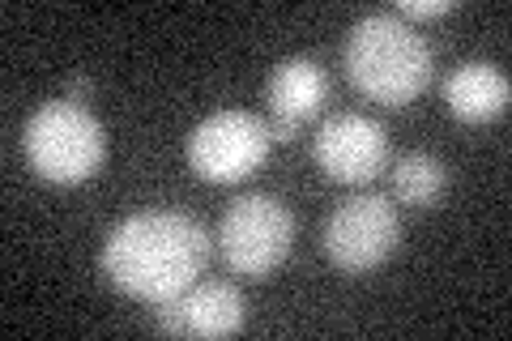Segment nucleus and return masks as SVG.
Here are the masks:
<instances>
[{
	"label": "nucleus",
	"mask_w": 512,
	"mask_h": 341,
	"mask_svg": "<svg viewBox=\"0 0 512 341\" xmlns=\"http://www.w3.org/2000/svg\"><path fill=\"white\" fill-rule=\"evenodd\" d=\"M90 94H94L90 81H86V77H73V81H69V94H64V99H69V103H82V107H86V103H90Z\"/></svg>",
	"instance_id": "nucleus-14"
},
{
	"label": "nucleus",
	"mask_w": 512,
	"mask_h": 341,
	"mask_svg": "<svg viewBox=\"0 0 512 341\" xmlns=\"http://www.w3.org/2000/svg\"><path fill=\"white\" fill-rule=\"evenodd\" d=\"M448 192V171L436 154L410 150L393 162V197L410 209H436Z\"/></svg>",
	"instance_id": "nucleus-11"
},
{
	"label": "nucleus",
	"mask_w": 512,
	"mask_h": 341,
	"mask_svg": "<svg viewBox=\"0 0 512 341\" xmlns=\"http://www.w3.org/2000/svg\"><path fill=\"white\" fill-rule=\"evenodd\" d=\"M431 43L397 13H367L346 35V77L363 99L406 107L431 86Z\"/></svg>",
	"instance_id": "nucleus-2"
},
{
	"label": "nucleus",
	"mask_w": 512,
	"mask_h": 341,
	"mask_svg": "<svg viewBox=\"0 0 512 341\" xmlns=\"http://www.w3.org/2000/svg\"><path fill=\"white\" fill-rule=\"evenodd\" d=\"M218 248L231 273L261 282L291 256L295 214L269 192H244L227 205V214L218 222Z\"/></svg>",
	"instance_id": "nucleus-4"
},
{
	"label": "nucleus",
	"mask_w": 512,
	"mask_h": 341,
	"mask_svg": "<svg viewBox=\"0 0 512 341\" xmlns=\"http://www.w3.org/2000/svg\"><path fill=\"white\" fill-rule=\"evenodd\" d=\"M444 103L461 124H491L500 120L512 103V86L504 69H495L487 60L457 64L444 81Z\"/></svg>",
	"instance_id": "nucleus-9"
},
{
	"label": "nucleus",
	"mask_w": 512,
	"mask_h": 341,
	"mask_svg": "<svg viewBox=\"0 0 512 341\" xmlns=\"http://www.w3.org/2000/svg\"><path fill=\"white\" fill-rule=\"evenodd\" d=\"M397 243H402V218H397V205L380 192H355V197L338 201L320 231L329 265L350 278L380 269L397 252Z\"/></svg>",
	"instance_id": "nucleus-5"
},
{
	"label": "nucleus",
	"mask_w": 512,
	"mask_h": 341,
	"mask_svg": "<svg viewBox=\"0 0 512 341\" xmlns=\"http://www.w3.org/2000/svg\"><path fill=\"white\" fill-rule=\"evenodd\" d=\"M22 145H26L30 171L47 184H60V188L86 184L107 162L103 124L90 116V107L69 103V99L43 103L35 116L26 120Z\"/></svg>",
	"instance_id": "nucleus-3"
},
{
	"label": "nucleus",
	"mask_w": 512,
	"mask_h": 341,
	"mask_svg": "<svg viewBox=\"0 0 512 341\" xmlns=\"http://www.w3.org/2000/svg\"><path fill=\"white\" fill-rule=\"evenodd\" d=\"M265 124H269V141H295L303 128L299 120H286V116H269Z\"/></svg>",
	"instance_id": "nucleus-13"
},
{
	"label": "nucleus",
	"mask_w": 512,
	"mask_h": 341,
	"mask_svg": "<svg viewBox=\"0 0 512 341\" xmlns=\"http://www.w3.org/2000/svg\"><path fill=\"white\" fill-rule=\"evenodd\" d=\"M154 324L175 337H231L244 329V295L235 282H197L184 295L154 303Z\"/></svg>",
	"instance_id": "nucleus-8"
},
{
	"label": "nucleus",
	"mask_w": 512,
	"mask_h": 341,
	"mask_svg": "<svg viewBox=\"0 0 512 341\" xmlns=\"http://www.w3.org/2000/svg\"><path fill=\"white\" fill-rule=\"evenodd\" d=\"M269 124L244 107L214 111L188 137V167L205 184H235L269 158Z\"/></svg>",
	"instance_id": "nucleus-6"
},
{
	"label": "nucleus",
	"mask_w": 512,
	"mask_h": 341,
	"mask_svg": "<svg viewBox=\"0 0 512 341\" xmlns=\"http://www.w3.org/2000/svg\"><path fill=\"white\" fill-rule=\"evenodd\" d=\"M265 99H269V111H274V116L303 124V120L320 116V107H325L329 77L308 56H286L274 64V73L265 81Z\"/></svg>",
	"instance_id": "nucleus-10"
},
{
	"label": "nucleus",
	"mask_w": 512,
	"mask_h": 341,
	"mask_svg": "<svg viewBox=\"0 0 512 341\" xmlns=\"http://www.w3.org/2000/svg\"><path fill=\"white\" fill-rule=\"evenodd\" d=\"M312 154L329 180L359 188V184H372L389 167V133L372 116L338 111V116L320 120L312 137Z\"/></svg>",
	"instance_id": "nucleus-7"
},
{
	"label": "nucleus",
	"mask_w": 512,
	"mask_h": 341,
	"mask_svg": "<svg viewBox=\"0 0 512 341\" xmlns=\"http://www.w3.org/2000/svg\"><path fill=\"white\" fill-rule=\"evenodd\" d=\"M210 265V231L180 209H141L111 226L103 243L107 282L128 299L167 303L201 282Z\"/></svg>",
	"instance_id": "nucleus-1"
},
{
	"label": "nucleus",
	"mask_w": 512,
	"mask_h": 341,
	"mask_svg": "<svg viewBox=\"0 0 512 341\" xmlns=\"http://www.w3.org/2000/svg\"><path fill=\"white\" fill-rule=\"evenodd\" d=\"M457 5L453 0H406V5H397L393 13L402 22H431V18H444V13H453Z\"/></svg>",
	"instance_id": "nucleus-12"
}]
</instances>
